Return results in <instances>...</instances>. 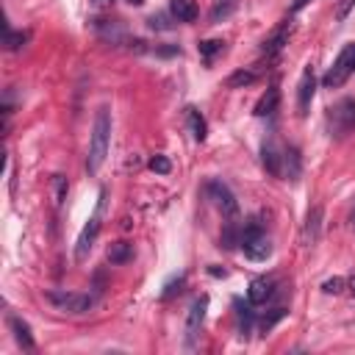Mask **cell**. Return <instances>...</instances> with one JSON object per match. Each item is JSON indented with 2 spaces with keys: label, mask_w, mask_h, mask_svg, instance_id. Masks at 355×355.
<instances>
[{
  "label": "cell",
  "mask_w": 355,
  "mask_h": 355,
  "mask_svg": "<svg viewBox=\"0 0 355 355\" xmlns=\"http://www.w3.org/2000/svg\"><path fill=\"white\" fill-rule=\"evenodd\" d=\"M108 141H111V114L108 108H98L95 114V125H92V141H89V156H87V170L89 175H95L106 156H108Z\"/></svg>",
  "instance_id": "obj_1"
},
{
  "label": "cell",
  "mask_w": 355,
  "mask_h": 355,
  "mask_svg": "<svg viewBox=\"0 0 355 355\" xmlns=\"http://www.w3.org/2000/svg\"><path fill=\"white\" fill-rule=\"evenodd\" d=\"M242 250L250 261H266L272 255V242L258 217H253L242 225Z\"/></svg>",
  "instance_id": "obj_2"
},
{
  "label": "cell",
  "mask_w": 355,
  "mask_h": 355,
  "mask_svg": "<svg viewBox=\"0 0 355 355\" xmlns=\"http://www.w3.org/2000/svg\"><path fill=\"white\" fill-rule=\"evenodd\" d=\"M352 73H355V42L352 45H344V50L339 53V58L333 61V67L325 73L322 84H325V89H341Z\"/></svg>",
  "instance_id": "obj_3"
},
{
  "label": "cell",
  "mask_w": 355,
  "mask_h": 355,
  "mask_svg": "<svg viewBox=\"0 0 355 355\" xmlns=\"http://www.w3.org/2000/svg\"><path fill=\"white\" fill-rule=\"evenodd\" d=\"M328 128L330 136H347L355 130V100L344 98L328 111Z\"/></svg>",
  "instance_id": "obj_4"
},
{
  "label": "cell",
  "mask_w": 355,
  "mask_h": 355,
  "mask_svg": "<svg viewBox=\"0 0 355 355\" xmlns=\"http://www.w3.org/2000/svg\"><path fill=\"white\" fill-rule=\"evenodd\" d=\"M205 194L214 200V205L222 211L225 220H239V203H236L233 192H231L222 181H208V183H205Z\"/></svg>",
  "instance_id": "obj_5"
},
{
  "label": "cell",
  "mask_w": 355,
  "mask_h": 355,
  "mask_svg": "<svg viewBox=\"0 0 355 355\" xmlns=\"http://www.w3.org/2000/svg\"><path fill=\"white\" fill-rule=\"evenodd\" d=\"M50 306H56L58 311H69V314H84L95 306V297L89 295H73V292H47L45 295Z\"/></svg>",
  "instance_id": "obj_6"
},
{
  "label": "cell",
  "mask_w": 355,
  "mask_h": 355,
  "mask_svg": "<svg viewBox=\"0 0 355 355\" xmlns=\"http://www.w3.org/2000/svg\"><path fill=\"white\" fill-rule=\"evenodd\" d=\"M314 95H317V78H314V69L306 67L303 76H300V84H297V108H300V117H308L311 103H314Z\"/></svg>",
  "instance_id": "obj_7"
},
{
  "label": "cell",
  "mask_w": 355,
  "mask_h": 355,
  "mask_svg": "<svg viewBox=\"0 0 355 355\" xmlns=\"http://www.w3.org/2000/svg\"><path fill=\"white\" fill-rule=\"evenodd\" d=\"M205 311H208V297H197L189 308V317H186V344H194L200 328H203V319H205Z\"/></svg>",
  "instance_id": "obj_8"
},
{
  "label": "cell",
  "mask_w": 355,
  "mask_h": 355,
  "mask_svg": "<svg viewBox=\"0 0 355 355\" xmlns=\"http://www.w3.org/2000/svg\"><path fill=\"white\" fill-rule=\"evenodd\" d=\"M261 161H264V170L269 175H275V178L283 175V150L277 148L275 139H266L261 145Z\"/></svg>",
  "instance_id": "obj_9"
},
{
  "label": "cell",
  "mask_w": 355,
  "mask_h": 355,
  "mask_svg": "<svg viewBox=\"0 0 355 355\" xmlns=\"http://www.w3.org/2000/svg\"><path fill=\"white\" fill-rule=\"evenodd\" d=\"M98 233H100V208H98V214L89 220V225L81 231V236H78V247H76V258H78V261H87V255H89L92 247H95Z\"/></svg>",
  "instance_id": "obj_10"
},
{
  "label": "cell",
  "mask_w": 355,
  "mask_h": 355,
  "mask_svg": "<svg viewBox=\"0 0 355 355\" xmlns=\"http://www.w3.org/2000/svg\"><path fill=\"white\" fill-rule=\"evenodd\" d=\"M275 297V280L272 277H255L247 289V303L250 306H266Z\"/></svg>",
  "instance_id": "obj_11"
},
{
  "label": "cell",
  "mask_w": 355,
  "mask_h": 355,
  "mask_svg": "<svg viewBox=\"0 0 355 355\" xmlns=\"http://www.w3.org/2000/svg\"><path fill=\"white\" fill-rule=\"evenodd\" d=\"M289 36H292V25L289 23H280L266 39H264V45H261V50L266 53V56H277L283 47L289 45Z\"/></svg>",
  "instance_id": "obj_12"
},
{
  "label": "cell",
  "mask_w": 355,
  "mask_h": 355,
  "mask_svg": "<svg viewBox=\"0 0 355 355\" xmlns=\"http://www.w3.org/2000/svg\"><path fill=\"white\" fill-rule=\"evenodd\" d=\"M319 228H322V208L314 205L308 211V217H306V228H303V242L306 247H314L319 242Z\"/></svg>",
  "instance_id": "obj_13"
},
{
  "label": "cell",
  "mask_w": 355,
  "mask_h": 355,
  "mask_svg": "<svg viewBox=\"0 0 355 355\" xmlns=\"http://www.w3.org/2000/svg\"><path fill=\"white\" fill-rule=\"evenodd\" d=\"M170 14L178 23H194L200 9H197L194 0H170Z\"/></svg>",
  "instance_id": "obj_14"
},
{
  "label": "cell",
  "mask_w": 355,
  "mask_h": 355,
  "mask_svg": "<svg viewBox=\"0 0 355 355\" xmlns=\"http://www.w3.org/2000/svg\"><path fill=\"white\" fill-rule=\"evenodd\" d=\"M300 170H303L300 150L297 148H283V178H286V181H297L300 178Z\"/></svg>",
  "instance_id": "obj_15"
},
{
  "label": "cell",
  "mask_w": 355,
  "mask_h": 355,
  "mask_svg": "<svg viewBox=\"0 0 355 355\" xmlns=\"http://www.w3.org/2000/svg\"><path fill=\"white\" fill-rule=\"evenodd\" d=\"M277 103H280V89H277V87H269V89L258 98V103H255V117H269V114H275V111H277Z\"/></svg>",
  "instance_id": "obj_16"
},
{
  "label": "cell",
  "mask_w": 355,
  "mask_h": 355,
  "mask_svg": "<svg viewBox=\"0 0 355 355\" xmlns=\"http://www.w3.org/2000/svg\"><path fill=\"white\" fill-rule=\"evenodd\" d=\"M9 325H12V330H14L17 344H20L23 350H34V336H31L28 322H23L20 317H9Z\"/></svg>",
  "instance_id": "obj_17"
},
{
  "label": "cell",
  "mask_w": 355,
  "mask_h": 355,
  "mask_svg": "<svg viewBox=\"0 0 355 355\" xmlns=\"http://www.w3.org/2000/svg\"><path fill=\"white\" fill-rule=\"evenodd\" d=\"M186 119H189V128H192V136H194V141H205V136H208V125H205V119H203V114L197 111V108H186Z\"/></svg>",
  "instance_id": "obj_18"
},
{
  "label": "cell",
  "mask_w": 355,
  "mask_h": 355,
  "mask_svg": "<svg viewBox=\"0 0 355 355\" xmlns=\"http://www.w3.org/2000/svg\"><path fill=\"white\" fill-rule=\"evenodd\" d=\"M258 69H236V73L228 78V89H244V87H253L258 81Z\"/></svg>",
  "instance_id": "obj_19"
},
{
  "label": "cell",
  "mask_w": 355,
  "mask_h": 355,
  "mask_svg": "<svg viewBox=\"0 0 355 355\" xmlns=\"http://www.w3.org/2000/svg\"><path fill=\"white\" fill-rule=\"evenodd\" d=\"M239 6V0H214V6H211V23H222L228 20Z\"/></svg>",
  "instance_id": "obj_20"
},
{
  "label": "cell",
  "mask_w": 355,
  "mask_h": 355,
  "mask_svg": "<svg viewBox=\"0 0 355 355\" xmlns=\"http://www.w3.org/2000/svg\"><path fill=\"white\" fill-rule=\"evenodd\" d=\"M133 258V244H128V242H114L111 247H108V261L111 264H128Z\"/></svg>",
  "instance_id": "obj_21"
},
{
  "label": "cell",
  "mask_w": 355,
  "mask_h": 355,
  "mask_svg": "<svg viewBox=\"0 0 355 355\" xmlns=\"http://www.w3.org/2000/svg\"><path fill=\"white\" fill-rule=\"evenodd\" d=\"M217 53H225V42L222 39H205V42H200V56H203L205 64L214 61Z\"/></svg>",
  "instance_id": "obj_22"
},
{
  "label": "cell",
  "mask_w": 355,
  "mask_h": 355,
  "mask_svg": "<svg viewBox=\"0 0 355 355\" xmlns=\"http://www.w3.org/2000/svg\"><path fill=\"white\" fill-rule=\"evenodd\" d=\"M286 314H289L286 308H275V311L264 314V317L258 319V330H261V333L266 336V333H269V330H272V328H275V325H277L280 319H286Z\"/></svg>",
  "instance_id": "obj_23"
},
{
  "label": "cell",
  "mask_w": 355,
  "mask_h": 355,
  "mask_svg": "<svg viewBox=\"0 0 355 355\" xmlns=\"http://www.w3.org/2000/svg\"><path fill=\"white\" fill-rule=\"evenodd\" d=\"M50 189H53V203H56V205H61V203L67 200V189H69V183H67V178H64V175H53V178H50Z\"/></svg>",
  "instance_id": "obj_24"
},
{
  "label": "cell",
  "mask_w": 355,
  "mask_h": 355,
  "mask_svg": "<svg viewBox=\"0 0 355 355\" xmlns=\"http://www.w3.org/2000/svg\"><path fill=\"white\" fill-rule=\"evenodd\" d=\"M236 317H239V333H242V339H247L250 325H253V311H250V306L242 308V303H236Z\"/></svg>",
  "instance_id": "obj_25"
},
{
  "label": "cell",
  "mask_w": 355,
  "mask_h": 355,
  "mask_svg": "<svg viewBox=\"0 0 355 355\" xmlns=\"http://www.w3.org/2000/svg\"><path fill=\"white\" fill-rule=\"evenodd\" d=\"M344 289H347V280L344 277H330V280L322 283V292L325 295H341Z\"/></svg>",
  "instance_id": "obj_26"
},
{
  "label": "cell",
  "mask_w": 355,
  "mask_h": 355,
  "mask_svg": "<svg viewBox=\"0 0 355 355\" xmlns=\"http://www.w3.org/2000/svg\"><path fill=\"white\" fill-rule=\"evenodd\" d=\"M25 39H28V34H23V31H6V47L9 50H20L23 45H25Z\"/></svg>",
  "instance_id": "obj_27"
},
{
  "label": "cell",
  "mask_w": 355,
  "mask_h": 355,
  "mask_svg": "<svg viewBox=\"0 0 355 355\" xmlns=\"http://www.w3.org/2000/svg\"><path fill=\"white\" fill-rule=\"evenodd\" d=\"M150 170L159 172V175H170L172 172V164H170L167 156H156V159H150Z\"/></svg>",
  "instance_id": "obj_28"
},
{
  "label": "cell",
  "mask_w": 355,
  "mask_h": 355,
  "mask_svg": "<svg viewBox=\"0 0 355 355\" xmlns=\"http://www.w3.org/2000/svg\"><path fill=\"white\" fill-rule=\"evenodd\" d=\"M148 23H150V28H153V31H170V28H172V23H170V17H167V14H153Z\"/></svg>",
  "instance_id": "obj_29"
},
{
  "label": "cell",
  "mask_w": 355,
  "mask_h": 355,
  "mask_svg": "<svg viewBox=\"0 0 355 355\" xmlns=\"http://www.w3.org/2000/svg\"><path fill=\"white\" fill-rule=\"evenodd\" d=\"M355 9V0H341V3H339V12H336V17L339 20H347V14Z\"/></svg>",
  "instance_id": "obj_30"
},
{
  "label": "cell",
  "mask_w": 355,
  "mask_h": 355,
  "mask_svg": "<svg viewBox=\"0 0 355 355\" xmlns=\"http://www.w3.org/2000/svg\"><path fill=\"white\" fill-rule=\"evenodd\" d=\"M181 286H183V275H181L178 280H172L170 286H167V292H164V300H170V297H172L175 292H181Z\"/></svg>",
  "instance_id": "obj_31"
},
{
  "label": "cell",
  "mask_w": 355,
  "mask_h": 355,
  "mask_svg": "<svg viewBox=\"0 0 355 355\" xmlns=\"http://www.w3.org/2000/svg\"><path fill=\"white\" fill-rule=\"evenodd\" d=\"M347 292L355 297V275H350V277H347Z\"/></svg>",
  "instance_id": "obj_32"
},
{
  "label": "cell",
  "mask_w": 355,
  "mask_h": 355,
  "mask_svg": "<svg viewBox=\"0 0 355 355\" xmlns=\"http://www.w3.org/2000/svg\"><path fill=\"white\" fill-rule=\"evenodd\" d=\"M208 272H211V275H214V277H225V275H228V272H225V269H220V266H211Z\"/></svg>",
  "instance_id": "obj_33"
},
{
  "label": "cell",
  "mask_w": 355,
  "mask_h": 355,
  "mask_svg": "<svg viewBox=\"0 0 355 355\" xmlns=\"http://www.w3.org/2000/svg\"><path fill=\"white\" fill-rule=\"evenodd\" d=\"M306 3H308V0H295V6H292V12H300V9L306 6Z\"/></svg>",
  "instance_id": "obj_34"
},
{
  "label": "cell",
  "mask_w": 355,
  "mask_h": 355,
  "mask_svg": "<svg viewBox=\"0 0 355 355\" xmlns=\"http://www.w3.org/2000/svg\"><path fill=\"white\" fill-rule=\"evenodd\" d=\"M128 3H130V6H141V3H145V0H128Z\"/></svg>",
  "instance_id": "obj_35"
},
{
  "label": "cell",
  "mask_w": 355,
  "mask_h": 355,
  "mask_svg": "<svg viewBox=\"0 0 355 355\" xmlns=\"http://www.w3.org/2000/svg\"><path fill=\"white\" fill-rule=\"evenodd\" d=\"M350 222H352V231H355V211H352V217H350Z\"/></svg>",
  "instance_id": "obj_36"
},
{
  "label": "cell",
  "mask_w": 355,
  "mask_h": 355,
  "mask_svg": "<svg viewBox=\"0 0 355 355\" xmlns=\"http://www.w3.org/2000/svg\"><path fill=\"white\" fill-rule=\"evenodd\" d=\"M100 3H108V0H100Z\"/></svg>",
  "instance_id": "obj_37"
}]
</instances>
